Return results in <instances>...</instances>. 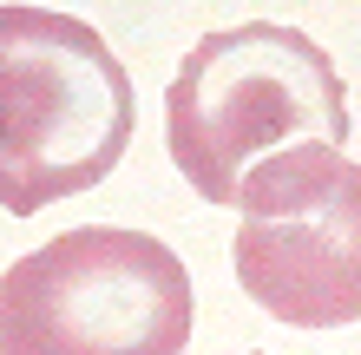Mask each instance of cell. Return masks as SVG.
I'll list each match as a JSON object with an SVG mask.
<instances>
[{"label":"cell","instance_id":"1","mask_svg":"<svg viewBox=\"0 0 361 355\" xmlns=\"http://www.w3.org/2000/svg\"><path fill=\"white\" fill-rule=\"evenodd\" d=\"M164 145L190 191L237 211L263 164L302 145H348V86L302 27H217L164 92Z\"/></svg>","mask_w":361,"mask_h":355},{"label":"cell","instance_id":"4","mask_svg":"<svg viewBox=\"0 0 361 355\" xmlns=\"http://www.w3.org/2000/svg\"><path fill=\"white\" fill-rule=\"evenodd\" d=\"M237 211L230 257L257 309L289 329L361 323V164L342 145H302L263 164Z\"/></svg>","mask_w":361,"mask_h":355},{"label":"cell","instance_id":"2","mask_svg":"<svg viewBox=\"0 0 361 355\" xmlns=\"http://www.w3.org/2000/svg\"><path fill=\"white\" fill-rule=\"evenodd\" d=\"M132 125V73L92 20L0 7V211L33 217L105 184Z\"/></svg>","mask_w":361,"mask_h":355},{"label":"cell","instance_id":"3","mask_svg":"<svg viewBox=\"0 0 361 355\" xmlns=\"http://www.w3.org/2000/svg\"><path fill=\"white\" fill-rule=\"evenodd\" d=\"M190 309L171 243L86 224L0 277V355H184Z\"/></svg>","mask_w":361,"mask_h":355}]
</instances>
